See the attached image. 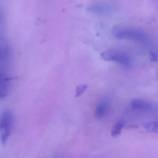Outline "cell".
<instances>
[{
	"instance_id": "10",
	"label": "cell",
	"mask_w": 158,
	"mask_h": 158,
	"mask_svg": "<svg viewBox=\"0 0 158 158\" xmlns=\"http://www.w3.org/2000/svg\"><path fill=\"white\" fill-rule=\"evenodd\" d=\"M88 85H78L76 89L75 94V97L76 98L81 95L87 89Z\"/></svg>"
},
{
	"instance_id": "2",
	"label": "cell",
	"mask_w": 158,
	"mask_h": 158,
	"mask_svg": "<svg viewBox=\"0 0 158 158\" xmlns=\"http://www.w3.org/2000/svg\"><path fill=\"white\" fill-rule=\"evenodd\" d=\"M14 117L9 110L4 111L0 116V140L5 144L12 132Z\"/></svg>"
},
{
	"instance_id": "1",
	"label": "cell",
	"mask_w": 158,
	"mask_h": 158,
	"mask_svg": "<svg viewBox=\"0 0 158 158\" xmlns=\"http://www.w3.org/2000/svg\"><path fill=\"white\" fill-rule=\"evenodd\" d=\"M112 34L119 40H143L146 37L145 33L140 30L123 26H116L113 28Z\"/></svg>"
},
{
	"instance_id": "8",
	"label": "cell",
	"mask_w": 158,
	"mask_h": 158,
	"mask_svg": "<svg viewBox=\"0 0 158 158\" xmlns=\"http://www.w3.org/2000/svg\"><path fill=\"white\" fill-rule=\"evenodd\" d=\"M88 10L96 13H106L108 12V7L103 5H94L88 7Z\"/></svg>"
},
{
	"instance_id": "7",
	"label": "cell",
	"mask_w": 158,
	"mask_h": 158,
	"mask_svg": "<svg viewBox=\"0 0 158 158\" xmlns=\"http://www.w3.org/2000/svg\"><path fill=\"white\" fill-rule=\"evenodd\" d=\"M124 126V123L123 121H120L116 123L113 126L111 130V136L114 138L119 136L121 134L122 129Z\"/></svg>"
},
{
	"instance_id": "9",
	"label": "cell",
	"mask_w": 158,
	"mask_h": 158,
	"mask_svg": "<svg viewBox=\"0 0 158 158\" xmlns=\"http://www.w3.org/2000/svg\"><path fill=\"white\" fill-rule=\"evenodd\" d=\"M145 128L148 131L152 133H158V123L156 121H151L147 123L144 124Z\"/></svg>"
},
{
	"instance_id": "5",
	"label": "cell",
	"mask_w": 158,
	"mask_h": 158,
	"mask_svg": "<svg viewBox=\"0 0 158 158\" xmlns=\"http://www.w3.org/2000/svg\"><path fill=\"white\" fill-rule=\"evenodd\" d=\"M130 105L131 108L135 110H147L151 108V104L149 102L141 99H133Z\"/></svg>"
},
{
	"instance_id": "6",
	"label": "cell",
	"mask_w": 158,
	"mask_h": 158,
	"mask_svg": "<svg viewBox=\"0 0 158 158\" xmlns=\"http://www.w3.org/2000/svg\"><path fill=\"white\" fill-rule=\"evenodd\" d=\"M8 79L3 71L0 70V97L5 96L8 88Z\"/></svg>"
},
{
	"instance_id": "4",
	"label": "cell",
	"mask_w": 158,
	"mask_h": 158,
	"mask_svg": "<svg viewBox=\"0 0 158 158\" xmlns=\"http://www.w3.org/2000/svg\"><path fill=\"white\" fill-rule=\"evenodd\" d=\"M108 110V104L105 100L99 101L95 109L94 115L97 120H101L105 117Z\"/></svg>"
},
{
	"instance_id": "12",
	"label": "cell",
	"mask_w": 158,
	"mask_h": 158,
	"mask_svg": "<svg viewBox=\"0 0 158 158\" xmlns=\"http://www.w3.org/2000/svg\"><path fill=\"white\" fill-rule=\"evenodd\" d=\"M149 58L152 62H157L158 60V56L156 53L154 52H151L149 53Z\"/></svg>"
},
{
	"instance_id": "11",
	"label": "cell",
	"mask_w": 158,
	"mask_h": 158,
	"mask_svg": "<svg viewBox=\"0 0 158 158\" xmlns=\"http://www.w3.org/2000/svg\"><path fill=\"white\" fill-rule=\"evenodd\" d=\"M4 27V17L2 11L0 8V35L2 33Z\"/></svg>"
},
{
	"instance_id": "3",
	"label": "cell",
	"mask_w": 158,
	"mask_h": 158,
	"mask_svg": "<svg viewBox=\"0 0 158 158\" xmlns=\"http://www.w3.org/2000/svg\"><path fill=\"white\" fill-rule=\"evenodd\" d=\"M101 57L105 61H114L125 66H128L131 63L130 57L127 54L115 51H105L101 54Z\"/></svg>"
}]
</instances>
